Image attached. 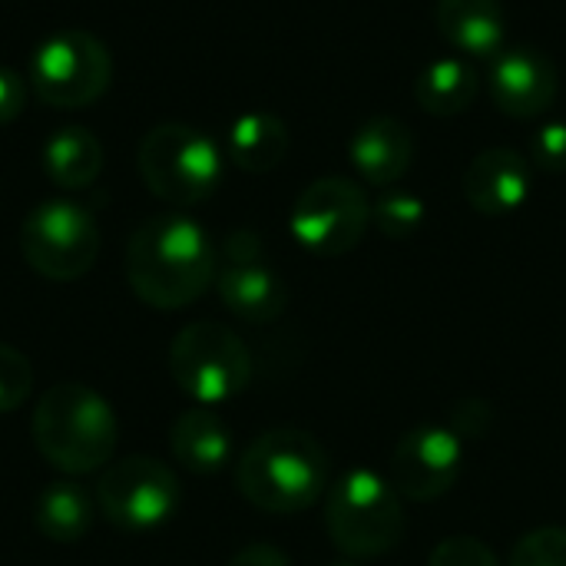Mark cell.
I'll list each match as a JSON object with an SVG mask.
<instances>
[{
	"label": "cell",
	"instance_id": "cell-1",
	"mask_svg": "<svg viewBox=\"0 0 566 566\" xmlns=\"http://www.w3.org/2000/svg\"><path fill=\"white\" fill-rule=\"evenodd\" d=\"M126 282L149 308H186L216 282L212 239L182 212L153 216L126 245Z\"/></svg>",
	"mask_w": 566,
	"mask_h": 566
},
{
	"label": "cell",
	"instance_id": "cell-2",
	"mask_svg": "<svg viewBox=\"0 0 566 566\" xmlns=\"http://www.w3.org/2000/svg\"><path fill=\"white\" fill-rule=\"evenodd\" d=\"M235 484L265 514H302L328 494V454L308 431L275 428L242 451Z\"/></svg>",
	"mask_w": 566,
	"mask_h": 566
},
{
	"label": "cell",
	"instance_id": "cell-3",
	"mask_svg": "<svg viewBox=\"0 0 566 566\" xmlns=\"http://www.w3.org/2000/svg\"><path fill=\"white\" fill-rule=\"evenodd\" d=\"M33 444L60 474H96L113 461L119 421L109 401L83 381L53 385L33 408Z\"/></svg>",
	"mask_w": 566,
	"mask_h": 566
},
{
	"label": "cell",
	"instance_id": "cell-4",
	"mask_svg": "<svg viewBox=\"0 0 566 566\" xmlns=\"http://www.w3.org/2000/svg\"><path fill=\"white\" fill-rule=\"evenodd\" d=\"M325 527L332 544L352 560L391 554L408 527L405 497L378 471H348L325 501Z\"/></svg>",
	"mask_w": 566,
	"mask_h": 566
},
{
	"label": "cell",
	"instance_id": "cell-5",
	"mask_svg": "<svg viewBox=\"0 0 566 566\" xmlns=\"http://www.w3.org/2000/svg\"><path fill=\"white\" fill-rule=\"evenodd\" d=\"M139 176L169 206H196L222 182V149L189 123H159L139 143Z\"/></svg>",
	"mask_w": 566,
	"mask_h": 566
},
{
	"label": "cell",
	"instance_id": "cell-6",
	"mask_svg": "<svg viewBox=\"0 0 566 566\" xmlns=\"http://www.w3.org/2000/svg\"><path fill=\"white\" fill-rule=\"evenodd\" d=\"M169 375L189 401L216 408L249 388L252 355L232 328L219 322H192L169 345Z\"/></svg>",
	"mask_w": 566,
	"mask_h": 566
},
{
	"label": "cell",
	"instance_id": "cell-7",
	"mask_svg": "<svg viewBox=\"0 0 566 566\" xmlns=\"http://www.w3.org/2000/svg\"><path fill=\"white\" fill-rule=\"evenodd\" d=\"M20 252L36 275L50 282H76L99 255V229L83 206L46 199L27 212L20 226Z\"/></svg>",
	"mask_w": 566,
	"mask_h": 566
},
{
	"label": "cell",
	"instance_id": "cell-8",
	"mask_svg": "<svg viewBox=\"0 0 566 566\" xmlns=\"http://www.w3.org/2000/svg\"><path fill=\"white\" fill-rule=\"evenodd\" d=\"M113 80L109 50L86 30H56L30 56L33 93L60 109L96 103Z\"/></svg>",
	"mask_w": 566,
	"mask_h": 566
},
{
	"label": "cell",
	"instance_id": "cell-9",
	"mask_svg": "<svg viewBox=\"0 0 566 566\" xmlns=\"http://www.w3.org/2000/svg\"><path fill=\"white\" fill-rule=\"evenodd\" d=\"M371 226V202L355 179L322 176L302 189L292 206L289 229L302 249L322 259L348 255Z\"/></svg>",
	"mask_w": 566,
	"mask_h": 566
},
{
	"label": "cell",
	"instance_id": "cell-10",
	"mask_svg": "<svg viewBox=\"0 0 566 566\" xmlns=\"http://www.w3.org/2000/svg\"><path fill=\"white\" fill-rule=\"evenodd\" d=\"M182 504V491L176 474L146 454H133L123 461H109L96 484L99 514L129 534L163 527Z\"/></svg>",
	"mask_w": 566,
	"mask_h": 566
},
{
	"label": "cell",
	"instance_id": "cell-11",
	"mask_svg": "<svg viewBox=\"0 0 566 566\" xmlns=\"http://www.w3.org/2000/svg\"><path fill=\"white\" fill-rule=\"evenodd\" d=\"M464 468V441L451 428H415L391 451V484L401 497L428 504L444 497Z\"/></svg>",
	"mask_w": 566,
	"mask_h": 566
},
{
	"label": "cell",
	"instance_id": "cell-12",
	"mask_svg": "<svg viewBox=\"0 0 566 566\" xmlns=\"http://www.w3.org/2000/svg\"><path fill=\"white\" fill-rule=\"evenodd\" d=\"M557 90H560V76L554 60L534 46H504L491 60L488 93L494 106L514 119L544 116L554 106Z\"/></svg>",
	"mask_w": 566,
	"mask_h": 566
},
{
	"label": "cell",
	"instance_id": "cell-13",
	"mask_svg": "<svg viewBox=\"0 0 566 566\" xmlns=\"http://www.w3.org/2000/svg\"><path fill=\"white\" fill-rule=\"evenodd\" d=\"M531 166L511 146H491L478 153L461 179L468 206L481 216H511L531 199Z\"/></svg>",
	"mask_w": 566,
	"mask_h": 566
},
{
	"label": "cell",
	"instance_id": "cell-14",
	"mask_svg": "<svg viewBox=\"0 0 566 566\" xmlns=\"http://www.w3.org/2000/svg\"><path fill=\"white\" fill-rule=\"evenodd\" d=\"M355 172L378 189L395 186L415 163V136L398 116H371L348 139Z\"/></svg>",
	"mask_w": 566,
	"mask_h": 566
},
{
	"label": "cell",
	"instance_id": "cell-15",
	"mask_svg": "<svg viewBox=\"0 0 566 566\" xmlns=\"http://www.w3.org/2000/svg\"><path fill=\"white\" fill-rule=\"evenodd\" d=\"M438 33L461 53L494 60L507 46V17L501 0H438Z\"/></svg>",
	"mask_w": 566,
	"mask_h": 566
},
{
	"label": "cell",
	"instance_id": "cell-16",
	"mask_svg": "<svg viewBox=\"0 0 566 566\" xmlns=\"http://www.w3.org/2000/svg\"><path fill=\"white\" fill-rule=\"evenodd\" d=\"M216 292L222 305L249 325H269L289 308L285 282L279 279V272H272L262 262L226 265L216 275Z\"/></svg>",
	"mask_w": 566,
	"mask_h": 566
},
{
	"label": "cell",
	"instance_id": "cell-17",
	"mask_svg": "<svg viewBox=\"0 0 566 566\" xmlns=\"http://www.w3.org/2000/svg\"><path fill=\"white\" fill-rule=\"evenodd\" d=\"M172 458L192 474H219L232 458V434L209 408H189L169 431Z\"/></svg>",
	"mask_w": 566,
	"mask_h": 566
},
{
	"label": "cell",
	"instance_id": "cell-18",
	"mask_svg": "<svg viewBox=\"0 0 566 566\" xmlns=\"http://www.w3.org/2000/svg\"><path fill=\"white\" fill-rule=\"evenodd\" d=\"M481 93L478 70L461 56H441L428 63L415 80V99L428 116L451 119L458 113H468Z\"/></svg>",
	"mask_w": 566,
	"mask_h": 566
},
{
	"label": "cell",
	"instance_id": "cell-19",
	"mask_svg": "<svg viewBox=\"0 0 566 566\" xmlns=\"http://www.w3.org/2000/svg\"><path fill=\"white\" fill-rule=\"evenodd\" d=\"M292 136L289 126L275 116V113H242L232 126H229V159L242 169V172H272L275 166H282V159L289 156Z\"/></svg>",
	"mask_w": 566,
	"mask_h": 566
},
{
	"label": "cell",
	"instance_id": "cell-20",
	"mask_svg": "<svg viewBox=\"0 0 566 566\" xmlns=\"http://www.w3.org/2000/svg\"><path fill=\"white\" fill-rule=\"evenodd\" d=\"M43 172L60 189H86L103 172V143L86 126H60L43 143Z\"/></svg>",
	"mask_w": 566,
	"mask_h": 566
},
{
	"label": "cell",
	"instance_id": "cell-21",
	"mask_svg": "<svg viewBox=\"0 0 566 566\" xmlns=\"http://www.w3.org/2000/svg\"><path fill=\"white\" fill-rule=\"evenodd\" d=\"M93 517H96L93 497L80 484H70V481L46 484L33 507L36 531L53 544H80L90 534Z\"/></svg>",
	"mask_w": 566,
	"mask_h": 566
},
{
	"label": "cell",
	"instance_id": "cell-22",
	"mask_svg": "<svg viewBox=\"0 0 566 566\" xmlns=\"http://www.w3.org/2000/svg\"><path fill=\"white\" fill-rule=\"evenodd\" d=\"M424 199L411 189H395L388 186L375 202H371V226L385 235V239H411L421 226H424Z\"/></svg>",
	"mask_w": 566,
	"mask_h": 566
},
{
	"label": "cell",
	"instance_id": "cell-23",
	"mask_svg": "<svg viewBox=\"0 0 566 566\" xmlns=\"http://www.w3.org/2000/svg\"><path fill=\"white\" fill-rule=\"evenodd\" d=\"M507 566H566V527H541L524 534Z\"/></svg>",
	"mask_w": 566,
	"mask_h": 566
},
{
	"label": "cell",
	"instance_id": "cell-24",
	"mask_svg": "<svg viewBox=\"0 0 566 566\" xmlns=\"http://www.w3.org/2000/svg\"><path fill=\"white\" fill-rule=\"evenodd\" d=\"M33 388V368L23 352L0 342V415L23 408Z\"/></svg>",
	"mask_w": 566,
	"mask_h": 566
},
{
	"label": "cell",
	"instance_id": "cell-25",
	"mask_svg": "<svg viewBox=\"0 0 566 566\" xmlns=\"http://www.w3.org/2000/svg\"><path fill=\"white\" fill-rule=\"evenodd\" d=\"M428 566H501V560L478 537H448L431 551Z\"/></svg>",
	"mask_w": 566,
	"mask_h": 566
},
{
	"label": "cell",
	"instance_id": "cell-26",
	"mask_svg": "<svg viewBox=\"0 0 566 566\" xmlns=\"http://www.w3.org/2000/svg\"><path fill=\"white\" fill-rule=\"evenodd\" d=\"M531 156L547 172H566V123H547L531 139Z\"/></svg>",
	"mask_w": 566,
	"mask_h": 566
},
{
	"label": "cell",
	"instance_id": "cell-27",
	"mask_svg": "<svg viewBox=\"0 0 566 566\" xmlns=\"http://www.w3.org/2000/svg\"><path fill=\"white\" fill-rule=\"evenodd\" d=\"M27 106V86L20 80V73L0 66V126L13 123Z\"/></svg>",
	"mask_w": 566,
	"mask_h": 566
},
{
	"label": "cell",
	"instance_id": "cell-28",
	"mask_svg": "<svg viewBox=\"0 0 566 566\" xmlns=\"http://www.w3.org/2000/svg\"><path fill=\"white\" fill-rule=\"evenodd\" d=\"M222 255H226V265H249V262H262V242H259V235H255V232L239 229V232H232V235L226 239Z\"/></svg>",
	"mask_w": 566,
	"mask_h": 566
},
{
	"label": "cell",
	"instance_id": "cell-29",
	"mask_svg": "<svg viewBox=\"0 0 566 566\" xmlns=\"http://www.w3.org/2000/svg\"><path fill=\"white\" fill-rule=\"evenodd\" d=\"M491 428V405L488 401H464V405H458V411H454V434L461 438V434H484Z\"/></svg>",
	"mask_w": 566,
	"mask_h": 566
},
{
	"label": "cell",
	"instance_id": "cell-30",
	"mask_svg": "<svg viewBox=\"0 0 566 566\" xmlns=\"http://www.w3.org/2000/svg\"><path fill=\"white\" fill-rule=\"evenodd\" d=\"M229 566H292V560L272 544H249L229 560Z\"/></svg>",
	"mask_w": 566,
	"mask_h": 566
},
{
	"label": "cell",
	"instance_id": "cell-31",
	"mask_svg": "<svg viewBox=\"0 0 566 566\" xmlns=\"http://www.w3.org/2000/svg\"><path fill=\"white\" fill-rule=\"evenodd\" d=\"M332 566H358L355 560H342V564H332Z\"/></svg>",
	"mask_w": 566,
	"mask_h": 566
}]
</instances>
